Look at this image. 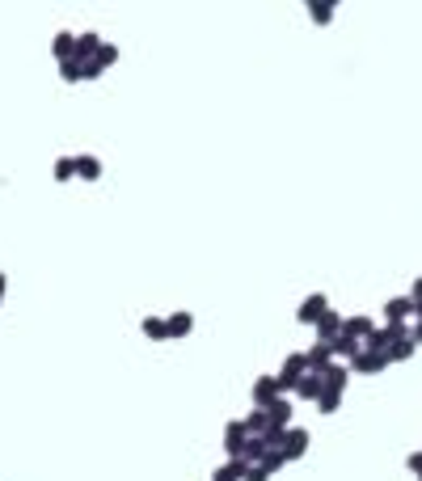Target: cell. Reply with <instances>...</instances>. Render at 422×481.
Returning <instances> with one entry per match:
<instances>
[{
	"label": "cell",
	"mask_w": 422,
	"mask_h": 481,
	"mask_svg": "<svg viewBox=\"0 0 422 481\" xmlns=\"http://www.w3.org/2000/svg\"><path fill=\"white\" fill-rule=\"evenodd\" d=\"M245 439H249L245 418H232L224 427V452H228V461H245Z\"/></svg>",
	"instance_id": "obj_1"
},
{
	"label": "cell",
	"mask_w": 422,
	"mask_h": 481,
	"mask_svg": "<svg viewBox=\"0 0 422 481\" xmlns=\"http://www.w3.org/2000/svg\"><path fill=\"white\" fill-rule=\"evenodd\" d=\"M309 448H313V435H309L304 427H287V439H283V456H287V465L304 461Z\"/></svg>",
	"instance_id": "obj_2"
},
{
	"label": "cell",
	"mask_w": 422,
	"mask_h": 481,
	"mask_svg": "<svg viewBox=\"0 0 422 481\" xmlns=\"http://www.w3.org/2000/svg\"><path fill=\"white\" fill-rule=\"evenodd\" d=\"M325 346H330V355H334L338 363H351V359L364 351V342H359V338H351V334H334Z\"/></svg>",
	"instance_id": "obj_3"
},
{
	"label": "cell",
	"mask_w": 422,
	"mask_h": 481,
	"mask_svg": "<svg viewBox=\"0 0 422 481\" xmlns=\"http://www.w3.org/2000/svg\"><path fill=\"white\" fill-rule=\"evenodd\" d=\"M385 368H389V359L385 355H372V351H359L351 359V376H380Z\"/></svg>",
	"instance_id": "obj_4"
},
{
	"label": "cell",
	"mask_w": 422,
	"mask_h": 481,
	"mask_svg": "<svg viewBox=\"0 0 422 481\" xmlns=\"http://www.w3.org/2000/svg\"><path fill=\"white\" fill-rule=\"evenodd\" d=\"M325 308H330V300H325L321 292H313L309 300H300V308H296V321H300V325H317V317H321Z\"/></svg>",
	"instance_id": "obj_5"
},
{
	"label": "cell",
	"mask_w": 422,
	"mask_h": 481,
	"mask_svg": "<svg viewBox=\"0 0 422 481\" xmlns=\"http://www.w3.org/2000/svg\"><path fill=\"white\" fill-rule=\"evenodd\" d=\"M321 393H325V376H321V372H304L300 385H296V397H300V401H317Z\"/></svg>",
	"instance_id": "obj_6"
},
{
	"label": "cell",
	"mask_w": 422,
	"mask_h": 481,
	"mask_svg": "<svg viewBox=\"0 0 422 481\" xmlns=\"http://www.w3.org/2000/svg\"><path fill=\"white\" fill-rule=\"evenodd\" d=\"M275 397H279V380H275V376H258V380H254V406L266 410Z\"/></svg>",
	"instance_id": "obj_7"
},
{
	"label": "cell",
	"mask_w": 422,
	"mask_h": 481,
	"mask_svg": "<svg viewBox=\"0 0 422 481\" xmlns=\"http://www.w3.org/2000/svg\"><path fill=\"white\" fill-rule=\"evenodd\" d=\"M97 51H101V34H93V30H85V34H76V59H80V63H89V59H97Z\"/></svg>",
	"instance_id": "obj_8"
},
{
	"label": "cell",
	"mask_w": 422,
	"mask_h": 481,
	"mask_svg": "<svg viewBox=\"0 0 422 481\" xmlns=\"http://www.w3.org/2000/svg\"><path fill=\"white\" fill-rule=\"evenodd\" d=\"M313 330H317V342H330L334 334H342V317H338L334 308H325V313L317 317V325H313Z\"/></svg>",
	"instance_id": "obj_9"
},
{
	"label": "cell",
	"mask_w": 422,
	"mask_h": 481,
	"mask_svg": "<svg viewBox=\"0 0 422 481\" xmlns=\"http://www.w3.org/2000/svg\"><path fill=\"white\" fill-rule=\"evenodd\" d=\"M372 330H376V321H372L368 313H355V317H342V334H351V338H359V342H364V338H368Z\"/></svg>",
	"instance_id": "obj_10"
},
{
	"label": "cell",
	"mask_w": 422,
	"mask_h": 481,
	"mask_svg": "<svg viewBox=\"0 0 422 481\" xmlns=\"http://www.w3.org/2000/svg\"><path fill=\"white\" fill-rule=\"evenodd\" d=\"M304 363H309V372H321V376H325V368L334 363V355H330L325 342H313V346L304 351Z\"/></svg>",
	"instance_id": "obj_11"
},
{
	"label": "cell",
	"mask_w": 422,
	"mask_h": 481,
	"mask_svg": "<svg viewBox=\"0 0 422 481\" xmlns=\"http://www.w3.org/2000/svg\"><path fill=\"white\" fill-rule=\"evenodd\" d=\"M347 385H351V363H330L325 368V389H334V393H347Z\"/></svg>",
	"instance_id": "obj_12"
},
{
	"label": "cell",
	"mask_w": 422,
	"mask_h": 481,
	"mask_svg": "<svg viewBox=\"0 0 422 481\" xmlns=\"http://www.w3.org/2000/svg\"><path fill=\"white\" fill-rule=\"evenodd\" d=\"M51 55L63 63V59H76V34L72 30H59L55 34V42H51Z\"/></svg>",
	"instance_id": "obj_13"
},
{
	"label": "cell",
	"mask_w": 422,
	"mask_h": 481,
	"mask_svg": "<svg viewBox=\"0 0 422 481\" xmlns=\"http://www.w3.org/2000/svg\"><path fill=\"white\" fill-rule=\"evenodd\" d=\"M410 317H414V300L410 296H397V300L385 304V321H410Z\"/></svg>",
	"instance_id": "obj_14"
},
{
	"label": "cell",
	"mask_w": 422,
	"mask_h": 481,
	"mask_svg": "<svg viewBox=\"0 0 422 481\" xmlns=\"http://www.w3.org/2000/svg\"><path fill=\"white\" fill-rule=\"evenodd\" d=\"M414 355H418V342H414V338H397V342L385 351L389 363H406V359H414Z\"/></svg>",
	"instance_id": "obj_15"
},
{
	"label": "cell",
	"mask_w": 422,
	"mask_h": 481,
	"mask_svg": "<svg viewBox=\"0 0 422 481\" xmlns=\"http://www.w3.org/2000/svg\"><path fill=\"white\" fill-rule=\"evenodd\" d=\"M165 325H169V338H186L190 330H194V313H173V317H165Z\"/></svg>",
	"instance_id": "obj_16"
},
{
	"label": "cell",
	"mask_w": 422,
	"mask_h": 481,
	"mask_svg": "<svg viewBox=\"0 0 422 481\" xmlns=\"http://www.w3.org/2000/svg\"><path fill=\"white\" fill-rule=\"evenodd\" d=\"M266 418H271L266 427H287V418H292V401H287V397H275V401L266 406Z\"/></svg>",
	"instance_id": "obj_17"
},
{
	"label": "cell",
	"mask_w": 422,
	"mask_h": 481,
	"mask_svg": "<svg viewBox=\"0 0 422 481\" xmlns=\"http://www.w3.org/2000/svg\"><path fill=\"white\" fill-rule=\"evenodd\" d=\"M245 469H249V461H224L211 473V481H245Z\"/></svg>",
	"instance_id": "obj_18"
},
{
	"label": "cell",
	"mask_w": 422,
	"mask_h": 481,
	"mask_svg": "<svg viewBox=\"0 0 422 481\" xmlns=\"http://www.w3.org/2000/svg\"><path fill=\"white\" fill-rule=\"evenodd\" d=\"M76 177H80V182H97V177H101V161L89 156V152L76 156Z\"/></svg>",
	"instance_id": "obj_19"
},
{
	"label": "cell",
	"mask_w": 422,
	"mask_h": 481,
	"mask_svg": "<svg viewBox=\"0 0 422 481\" xmlns=\"http://www.w3.org/2000/svg\"><path fill=\"white\" fill-rule=\"evenodd\" d=\"M304 8H309L313 25H330V21H334V4H330V0H309Z\"/></svg>",
	"instance_id": "obj_20"
},
{
	"label": "cell",
	"mask_w": 422,
	"mask_h": 481,
	"mask_svg": "<svg viewBox=\"0 0 422 481\" xmlns=\"http://www.w3.org/2000/svg\"><path fill=\"white\" fill-rule=\"evenodd\" d=\"M144 338H152V342H165L169 338V325H165V317H144Z\"/></svg>",
	"instance_id": "obj_21"
},
{
	"label": "cell",
	"mask_w": 422,
	"mask_h": 481,
	"mask_svg": "<svg viewBox=\"0 0 422 481\" xmlns=\"http://www.w3.org/2000/svg\"><path fill=\"white\" fill-rule=\"evenodd\" d=\"M59 80H63V85L85 80V63H80V59H63V63H59Z\"/></svg>",
	"instance_id": "obj_22"
},
{
	"label": "cell",
	"mask_w": 422,
	"mask_h": 481,
	"mask_svg": "<svg viewBox=\"0 0 422 481\" xmlns=\"http://www.w3.org/2000/svg\"><path fill=\"white\" fill-rule=\"evenodd\" d=\"M266 452H271V448H266V439H262V435H249V439H245V461H249V465H262V456H266Z\"/></svg>",
	"instance_id": "obj_23"
},
{
	"label": "cell",
	"mask_w": 422,
	"mask_h": 481,
	"mask_svg": "<svg viewBox=\"0 0 422 481\" xmlns=\"http://www.w3.org/2000/svg\"><path fill=\"white\" fill-rule=\"evenodd\" d=\"M51 173H55V182H72L76 177V156H59Z\"/></svg>",
	"instance_id": "obj_24"
},
{
	"label": "cell",
	"mask_w": 422,
	"mask_h": 481,
	"mask_svg": "<svg viewBox=\"0 0 422 481\" xmlns=\"http://www.w3.org/2000/svg\"><path fill=\"white\" fill-rule=\"evenodd\" d=\"M317 410H321V414H338V410H342V393H334V389H325V393L317 397Z\"/></svg>",
	"instance_id": "obj_25"
},
{
	"label": "cell",
	"mask_w": 422,
	"mask_h": 481,
	"mask_svg": "<svg viewBox=\"0 0 422 481\" xmlns=\"http://www.w3.org/2000/svg\"><path fill=\"white\" fill-rule=\"evenodd\" d=\"M93 63H97L101 72H106V68H114V63H118V46H114V42H101V51H97V59H93Z\"/></svg>",
	"instance_id": "obj_26"
},
{
	"label": "cell",
	"mask_w": 422,
	"mask_h": 481,
	"mask_svg": "<svg viewBox=\"0 0 422 481\" xmlns=\"http://www.w3.org/2000/svg\"><path fill=\"white\" fill-rule=\"evenodd\" d=\"M266 423H271V418H266V410H258V406H254V410H249V418H245V431H249V435H262V431H266Z\"/></svg>",
	"instance_id": "obj_27"
},
{
	"label": "cell",
	"mask_w": 422,
	"mask_h": 481,
	"mask_svg": "<svg viewBox=\"0 0 422 481\" xmlns=\"http://www.w3.org/2000/svg\"><path fill=\"white\" fill-rule=\"evenodd\" d=\"M283 465H287V456H283V448H271V452H266V456H262V469H266V473H271V477H275V473H279V469H283Z\"/></svg>",
	"instance_id": "obj_28"
},
{
	"label": "cell",
	"mask_w": 422,
	"mask_h": 481,
	"mask_svg": "<svg viewBox=\"0 0 422 481\" xmlns=\"http://www.w3.org/2000/svg\"><path fill=\"white\" fill-rule=\"evenodd\" d=\"M245 481H271V473H266L262 465H249V469H245Z\"/></svg>",
	"instance_id": "obj_29"
},
{
	"label": "cell",
	"mask_w": 422,
	"mask_h": 481,
	"mask_svg": "<svg viewBox=\"0 0 422 481\" xmlns=\"http://www.w3.org/2000/svg\"><path fill=\"white\" fill-rule=\"evenodd\" d=\"M406 469H410V473H414V477H422V452H414V456H410V461H406Z\"/></svg>",
	"instance_id": "obj_30"
},
{
	"label": "cell",
	"mask_w": 422,
	"mask_h": 481,
	"mask_svg": "<svg viewBox=\"0 0 422 481\" xmlns=\"http://www.w3.org/2000/svg\"><path fill=\"white\" fill-rule=\"evenodd\" d=\"M97 76H101V68H97V63L89 59V63H85V80H97Z\"/></svg>",
	"instance_id": "obj_31"
},
{
	"label": "cell",
	"mask_w": 422,
	"mask_h": 481,
	"mask_svg": "<svg viewBox=\"0 0 422 481\" xmlns=\"http://www.w3.org/2000/svg\"><path fill=\"white\" fill-rule=\"evenodd\" d=\"M410 300H422V279H414V287H410Z\"/></svg>",
	"instance_id": "obj_32"
},
{
	"label": "cell",
	"mask_w": 422,
	"mask_h": 481,
	"mask_svg": "<svg viewBox=\"0 0 422 481\" xmlns=\"http://www.w3.org/2000/svg\"><path fill=\"white\" fill-rule=\"evenodd\" d=\"M410 338H414V342H418V346H422V321H414V330H410Z\"/></svg>",
	"instance_id": "obj_33"
},
{
	"label": "cell",
	"mask_w": 422,
	"mask_h": 481,
	"mask_svg": "<svg viewBox=\"0 0 422 481\" xmlns=\"http://www.w3.org/2000/svg\"><path fill=\"white\" fill-rule=\"evenodd\" d=\"M4 287H8V275L0 270V304H4Z\"/></svg>",
	"instance_id": "obj_34"
},
{
	"label": "cell",
	"mask_w": 422,
	"mask_h": 481,
	"mask_svg": "<svg viewBox=\"0 0 422 481\" xmlns=\"http://www.w3.org/2000/svg\"><path fill=\"white\" fill-rule=\"evenodd\" d=\"M414 321H422V300H414Z\"/></svg>",
	"instance_id": "obj_35"
},
{
	"label": "cell",
	"mask_w": 422,
	"mask_h": 481,
	"mask_svg": "<svg viewBox=\"0 0 422 481\" xmlns=\"http://www.w3.org/2000/svg\"><path fill=\"white\" fill-rule=\"evenodd\" d=\"M418 481H422V477H418Z\"/></svg>",
	"instance_id": "obj_36"
}]
</instances>
